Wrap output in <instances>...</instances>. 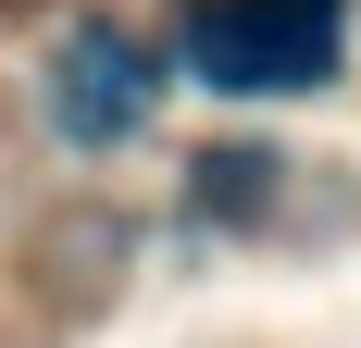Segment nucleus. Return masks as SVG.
Wrapping results in <instances>:
<instances>
[{
    "label": "nucleus",
    "instance_id": "obj_1",
    "mask_svg": "<svg viewBox=\"0 0 361 348\" xmlns=\"http://www.w3.org/2000/svg\"><path fill=\"white\" fill-rule=\"evenodd\" d=\"M349 50V0H212L187 13V75L224 100H299Z\"/></svg>",
    "mask_w": 361,
    "mask_h": 348
},
{
    "label": "nucleus",
    "instance_id": "obj_2",
    "mask_svg": "<svg viewBox=\"0 0 361 348\" xmlns=\"http://www.w3.org/2000/svg\"><path fill=\"white\" fill-rule=\"evenodd\" d=\"M149 87H162V75H149V50L125 25H75L63 37V75H50V112H63V137H137L149 125Z\"/></svg>",
    "mask_w": 361,
    "mask_h": 348
}]
</instances>
